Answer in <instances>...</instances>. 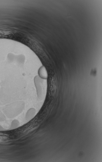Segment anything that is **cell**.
<instances>
[{
	"instance_id": "1",
	"label": "cell",
	"mask_w": 102,
	"mask_h": 162,
	"mask_svg": "<svg viewBox=\"0 0 102 162\" xmlns=\"http://www.w3.org/2000/svg\"><path fill=\"white\" fill-rule=\"evenodd\" d=\"M39 75L42 79H46L47 77V74L46 70L44 67L40 68L39 71Z\"/></svg>"
}]
</instances>
